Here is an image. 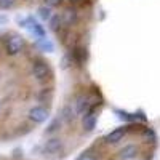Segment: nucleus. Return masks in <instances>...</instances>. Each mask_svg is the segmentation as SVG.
<instances>
[{"mask_svg":"<svg viewBox=\"0 0 160 160\" xmlns=\"http://www.w3.org/2000/svg\"><path fill=\"white\" fill-rule=\"evenodd\" d=\"M19 26L21 28H24V29H28L37 40H40V38H45L47 37V32H45V29H43V26L40 24V22H37L34 18H24V19H19Z\"/></svg>","mask_w":160,"mask_h":160,"instance_id":"f257e3e1","label":"nucleus"},{"mask_svg":"<svg viewBox=\"0 0 160 160\" xmlns=\"http://www.w3.org/2000/svg\"><path fill=\"white\" fill-rule=\"evenodd\" d=\"M91 104H93V102H91V99H90L88 95H80V96L75 98L74 102L71 104V111H72L74 115H83V114H87V112L90 111Z\"/></svg>","mask_w":160,"mask_h":160,"instance_id":"f03ea898","label":"nucleus"},{"mask_svg":"<svg viewBox=\"0 0 160 160\" xmlns=\"http://www.w3.org/2000/svg\"><path fill=\"white\" fill-rule=\"evenodd\" d=\"M22 47H24V38L21 35H11L5 43V51L8 56H16L21 53Z\"/></svg>","mask_w":160,"mask_h":160,"instance_id":"7ed1b4c3","label":"nucleus"},{"mask_svg":"<svg viewBox=\"0 0 160 160\" xmlns=\"http://www.w3.org/2000/svg\"><path fill=\"white\" fill-rule=\"evenodd\" d=\"M28 117H29V120H32L34 123H43V122L48 120L50 112H48V109L42 108V106H34V108L29 111Z\"/></svg>","mask_w":160,"mask_h":160,"instance_id":"20e7f679","label":"nucleus"},{"mask_svg":"<svg viewBox=\"0 0 160 160\" xmlns=\"http://www.w3.org/2000/svg\"><path fill=\"white\" fill-rule=\"evenodd\" d=\"M31 74H32V77H34V78H37V80H45V78L48 77V74H50L48 64H47V62H42V61L34 62Z\"/></svg>","mask_w":160,"mask_h":160,"instance_id":"39448f33","label":"nucleus"},{"mask_svg":"<svg viewBox=\"0 0 160 160\" xmlns=\"http://www.w3.org/2000/svg\"><path fill=\"white\" fill-rule=\"evenodd\" d=\"M61 148H62V141H61L59 138H51V139H48V141L45 142L43 151H45V154H50V155H51V154L59 152Z\"/></svg>","mask_w":160,"mask_h":160,"instance_id":"423d86ee","label":"nucleus"},{"mask_svg":"<svg viewBox=\"0 0 160 160\" xmlns=\"http://www.w3.org/2000/svg\"><path fill=\"white\" fill-rule=\"evenodd\" d=\"M125 133H127V128H115V130H112V131L109 133V135H106L104 141L109 142V144H117L118 141L123 139Z\"/></svg>","mask_w":160,"mask_h":160,"instance_id":"0eeeda50","label":"nucleus"},{"mask_svg":"<svg viewBox=\"0 0 160 160\" xmlns=\"http://www.w3.org/2000/svg\"><path fill=\"white\" fill-rule=\"evenodd\" d=\"M77 18H78V15H77V11L74 8H66L61 13V22L64 26H72L77 21Z\"/></svg>","mask_w":160,"mask_h":160,"instance_id":"6e6552de","label":"nucleus"},{"mask_svg":"<svg viewBox=\"0 0 160 160\" xmlns=\"http://www.w3.org/2000/svg\"><path fill=\"white\" fill-rule=\"evenodd\" d=\"M96 114L93 111H88L85 115H83V120H82V125H83V130L85 131H93L96 127Z\"/></svg>","mask_w":160,"mask_h":160,"instance_id":"1a4fd4ad","label":"nucleus"},{"mask_svg":"<svg viewBox=\"0 0 160 160\" xmlns=\"http://www.w3.org/2000/svg\"><path fill=\"white\" fill-rule=\"evenodd\" d=\"M138 155V148L135 144H128V146H125V148L120 151V154H118V157L122 158V160H130V158H135Z\"/></svg>","mask_w":160,"mask_h":160,"instance_id":"9d476101","label":"nucleus"},{"mask_svg":"<svg viewBox=\"0 0 160 160\" xmlns=\"http://www.w3.org/2000/svg\"><path fill=\"white\" fill-rule=\"evenodd\" d=\"M37 47L40 48V51H45V53H53L55 51V43H53L50 38H47V37L37 40Z\"/></svg>","mask_w":160,"mask_h":160,"instance_id":"9b49d317","label":"nucleus"},{"mask_svg":"<svg viewBox=\"0 0 160 160\" xmlns=\"http://www.w3.org/2000/svg\"><path fill=\"white\" fill-rule=\"evenodd\" d=\"M37 13H38V18L42 19V21H50V18L53 16V15H51V7H48V5L40 7V8L37 10Z\"/></svg>","mask_w":160,"mask_h":160,"instance_id":"f8f14e48","label":"nucleus"},{"mask_svg":"<svg viewBox=\"0 0 160 160\" xmlns=\"http://www.w3.org/2000/svg\"><path fill=\"white\" fill-rule=\"evenodd\" d=\"M59 24H62V22H61V16H59V15L51 16V18H50V28H51L53 31H58V26H59Z\"/></svg>","mask_w":160,"mask_h":160,"instance_id":"ddd939ff","label":"nucleus"},{"mask_svg":"<svg viewBox=\"0 0 160 160\" xmlns=\"http://www.w3.org/2000/svg\"><path fill=\"white\" fill-rule=\"evenodd\" d=\"M16 3V0H0V10H8Z\"/></svg>","mask_w":160,"mask_h":160,"instance_id":"4468645a","label":"nucleus"},{"mask_svg":"<svg viewBox=\"0 0 160 160\" xmlns=\"http://www.w3.org/2000/svg\"><path fill=\"white\" fill-rule=\"evenodd\" d=\"M115 114L118 115V118H120V120H125V122H130V120L135 118V117H131L128 112H122V111H115Z\"/></svg>","mask_w":160,"mask_h":160,"instance_id":"2eb2a0df","label":"nucleus"},{"mask_svg":"<svg viewBox=\"0 0 160 160\" xmlns=\"http://www.w3.org/2000/svg\"><path fill=\"white\" fill-rule=\"evenodd\" d=\"M59 3H61V0H47V5L51 7V8L56 7V5H59Z\"/></svg>","mask_w":160,"mask_h":160,"instance_id":"dca6fc26","label":"nucleus"},{"mask_svg":"<svg viewBox=\"0 0 160 160\" xmlns=\"http://www.w3.org/2000/svg\"><path fill=\"white\" fill-rule=\"evenodd\" d=\"M58 123H59V120H55V122H53V123L50 125V128L47 130V133H51V131H55V130H56V125H58Z\"/></svg>","mask_w":160,"mask_h":160,"instance_id":"f3484780","label":"nucleus"},{"mask_svg":"<svg viewBox=\"0 0 160 160\" xmlns=\"http://www.w3.org/2000/svg\"><path fill=\"white\" fill-rule=\"evenodd\" d=\"M8 22V18L5 16V15H0V28H2V26H5Z\"/></svg>","mask_w":160,"mask_h":160,"instance_id":"a211bd4d","label":"nucleus"},{"mask_svg":"<svg viewBox=\"0 0 160 160\" xmlns=\"http://www.w3.org/2000/svg\"><path fill=\"white\" fill-rule=\"evenodd\" d=\"M78 160H96V158H95V157H91V155H87V154H85V155L80 157Z\"/></svg>","mask_w":160,"mask_h":160,"instance_id":"6ab92c4d","label":"nucleus"},{"mask_svg":"<svg viewBox=\"0 0 160 160\" xmlns=\"http://www.w3.org/2000/svg\"><path fill=\"white\" fill-rule=\"evenodd\" d=\"M71 2H80V0H71Z\"/></svg>","mask_w":160,"mask_h":160,"instance_id":"aec40b11","label":"nucleus"}]
</instances>
